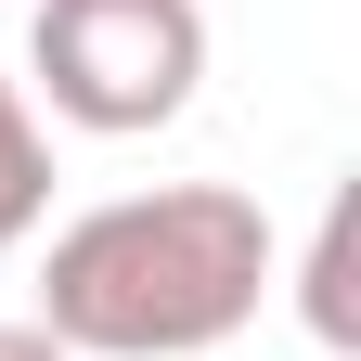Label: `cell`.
<instances>
[{
  "label": "cell",
  "mask_w": 361,
  "mask_h": 361,
  "mask_svg": "<svg viewBox=\"0 0 361 361\" xmlns=\"http://www.w3.org/2000/svg\"><path fill=\"white\" fill-rule=\"evenodd\" d=\"M271 297V219L233 180H168V194H116L52 233L26 323L65 361H194L245 336Z\"/></svg>",
  "instance_id": "cell-1"
},
{
  "label": "cell",
  "mask_w": 361,
  "mask_h": 361,
  "mask_svg": "<svg viewBox=\"0 0 361 361\" xmlns=\"http://www.w3.org/2000/svg\"><path fill=\"white\" fill-rule=\"evenodd\" d=\"M207 78V13L194 0H39L26 26V90L65 129H168Z\"/></svg>",
  "instance_id": "cell-2"
},
{
  "label": "cell",
  "mask_w": 361,
  "mask_h": 361,
  "mask_svg": "<svg viewBox=\"0 0 361 361\" xmlns=\"http://www.w3.org/2000/svg\"><path fill=\"white\" fill-rule=\"evenodd\" d=\"M52 219V129H39L26 78H0V245H26Z\"/></svg>",
  "instance_id": "cell-3"
},
{
  "label": "cell",
  "mask_w": 361,
  "mask_h": 361,
  "mask_svg": "<svg viewBox=\"0 0 361 361\" xmlns=\"http://www.w3.org/2000/svg\"><path fill=\"white\" fill-rule=\"evenodd\" d=\"M310 323L348 348V207L323 219V245H310Z\"/></svg>",
  "instance_id": "cell-4"
},
{
  "label": "cell",
  "mask_w": 361,
  "mask_h": 361,
  "mask_svg": "<svg viewBox=\"0 0 361 361\" xmlns=\"http://www.w3.org/2000/svg\"><path fill=\"white\" fill-rule=\"evenodd\" d=\"M0 361H65V348L39 336V323H0Z\"/></svg>",
  "instance_id": "cell-5"
}]
</instances>
